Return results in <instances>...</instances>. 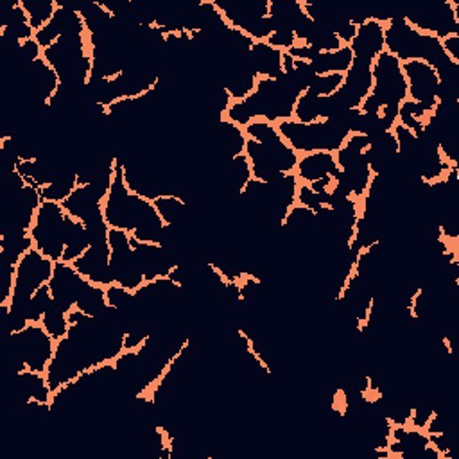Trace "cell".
Returning <instances> with one entry per match:
<instances>
[{"mask_svg":"<svg viewBox=\"0 0 459 459\" xmlns=\"http://www.w3.org/2000/svg\"><path fill=\"white\" fill-rule=\"evenodd\" d=\"M373 87L370 97L380 108L382 119L393 129L399 121V108L408 99V83L402 63L390 52H382L371 65Z\"/></svg>","mask_w":459,"mask_h":459,"instance_id":"1","label":"cell"},{"mask_svg":"<svg viewBox=\"0 0 459 459\" xmlns=\"http://www.w3.org/2000/svg\"><path fill=\"white\" fill-rule=\"evenodd\" d=\"M280 136L289 144L298 155H309L316 151L336 152L343 147L350 131L336 119L316 121L311 124H303L294 119L280 121L276 124Z\"/></svg>","mask_w":459,"mask_h":459,"instance_id":"2","label":"cell"},{"mask_svg":"<svg viewBox=\"0 0 459 459\" xmlns=\"http://www.w3.org/2000/svg\"><path fill=\"white\" fill-rule=\"evenodd\" d=\"M56 341L42 323H29L24 331L10 334V359L15 375L26 370L45 373L54 355Z\"/></svg>","mask_w":459,"mask_h":459,"instance_id":"3","label":"cell"},{"mask_svg":"<svg viewBox=\"0 0 459 459\" xmlns=\"http://www.w3.org/2000/svg\"><path fill=\"white\" fill-rule=\"evenodd\" d=\"M298 94L292 92L282 78L259 80L255 90L243 99L252 121H268L278 124L280 121L292 119Z\"/></svg>","mask_w":459,"mask_h":459,"instance_id":"4","label":"cell"},{"mask_svg":"<svg viewBox=\"0 0 459 459\" xmlns=\"http://www.w3.org/2000/svg\"><path fill=\"white\" fill-rule=\"evenodd\" d=\"M65 222L66 212L61 203L42 201L36 221L31 228L35 248L54 262H59L65 250Z\"/></svg>","mask_w":459,"mask_h":459,"instance_id":"5","label":"cell"},{"mask_svg":"<svg viewBox=\"0 0 459 459\" xmlns=\"http://www.w3.org/2000/svg\"><path fill=\"white\" fill-rule=\"evenodd\" d=\"M151 201L133 194L122 176V169L117 164V173H115V180L112 183V189L103 203V214L105 219L108 222L110 228H119V230H126V232H133V228L136 224V221L140 219L142 212L145 210V206Z\"/></svg>","mask_w":459,"mask_h":459,"instance_id":"6","label":"cell"},{"mask_svg":"<svg viewBox=\"0 0 459 459\" xmlns=\"http://www.w3.org/2000/svg\"><path fill=\"white\" fill-rule=\"evenodd\" d=\"M110 266L115 284L128 291L140 289L145 280L138 268L133 246H131V234L126 230L112 228L110 230Z\"/></svg>","mask_w":459,"mask_h":459,"instance_id":"7","label":"cell"},{"mask_svg":"<svg viewBox=\"0 0 459 459\" xmlns=\"http://www.w3.org/2000/svg\"><path fill=\"white\" fill-rule=\"evenodd\" d=\"M404 19L418 33L431 35L440 40L450 35H459V6L452 0L422 8L413 15H404Z\"/></svg>","mask_w":459,"mask_h":459,"instance_id":"8","label":"cell"},{"mask_svg":"<svg viewBox=\"0 0 459 459\" xmlns=\"http://www.w3.org/2000/svg\"><path fill=\"white\" fill-rule=\"evenodd\" d=\"M402 70L408 83V99L420 105L429 115L438 106V72L429 63L420 59L402 63Z\"/></svg>","mask_w":459,"mask_h":459,"instance_id":"9","label":"cell"},{"mask_svg":"<svg viewBox=\"0 0 459 459\" xmlns=\"http://www.w3.org/2000/svg\"><path fill=\"white\" fill-rule=\"evenodd\" d=\"M89 280L78 273L72 264L66 262H56L52 278L49 282L52 300L63 307L66 313H70L75 307V301H78L82 291Z\"/></svg>","mask_w":459,"mask_h":459,"instance_id":"10","label":"cell"},{"mask_svg":"<svg viewBox=\"0 0 459 459\" xmlns=\"http://www.w3.org/2000/svg\"><path fill=\"white\" fill-rule=\"evenodd\" d=\"M131 246L138 262V268L144 275L145 282H152L159 278H167L176 262L171 259V255L157 243H142L131 237Z\"/></svg>","mask_w":459,"mask_h":459,"instance_id":"11","label":"cell"},{"mask_svg":"<svg viewBox=\"0 0 459 459\" xmlns=\"http://www.w3.org/2000/svg\"><path fill=\"white\" fill-rule=\"evenodd\" d=\"M371 87H373L371 65H364L354 59L352 66L345 74L343 87L336 92V96L346 110L361 108L362 101L371 94Z\"/></svg>","mask_w":459,"mask_h":459,"instance_id":"12","label":"cell"},{"mask_svg":"<svg viewBox=\"0 0 459 459\" xmlns=\"http://www.w3.org/2000/svg\"><path fill=\"white\" fill-rule=\"evenodd\" d=\"M385 24L368 19L357 27V35L348 45L352 49L354 59L364 65H373V61L385 52Z\"/></svg>","mask_w":459,"mask_h":459,"instance_id":"13","label":"cell"},{"mask_svg":"<svg viewBox=\"0 0 459 459\" xmlns=\"http://www.w3.org/2000/svg\"><path fill=\"white\" fill-rule=\"evenodd\" d=\"M72 266L96 285L108 287L115 284L110 266V246H90L80 259L72 262Z\"/></svg>","mask_w":459,"mask_h":459,"instance_id":"14","label":"cell"},{"mask_svg":"<svg viewBox=\"0 0 459 459\" xmlns=\"http://www.w3.org/2000/svg\"><path fill=\"white\" fill-rule=\"evenodd\" d=\"M339 167L336 162V155L329 151H316L309 155H301L296 166V178L300 183L311 185L323 178H334Z\"/></svg>","mask_w":459,"mask_h":459,"instance_id":"15","label":"cell"},{"mask_svg":"<svg viewBox=\"0 0 459 459\" xmlns=\"http://www.w3.org/2000/svg\"><path fill=\"white\" fill-rule=\"evenodd\" d=\"M248 61L259 80H276L284 74V51L268 42H253Z\"/></svg>","mask_w":459,"mask_h":459,"instance_id":"16","label":"cell"},{"mask_svg":"<svg viewBox=\"0 0 459 459\" xmlns=\"http://www.w3.org/2000/svg\"><path fill=\"white\" fill-rule=\"evenodd\" d=\"M17 380V395L22 402H40V404H51L52 401V390L47 382L45 373L26 370L22 373L15 375Z\"/></svg>","mask_w":459,"mask_h":459,"instance_id":"17","label":"cell"},{"mask_svg":"<svg viewBox=\"0 0 459 459\" xmlns=\"http://www.w3.org/2000/svg\"><path fill=\"white\" fill-rule=\"evenodd\" d=\"M305 19L307 15H305L301 0H269V20L273 24V31H296Z\"/></svg>","mask_w":459,"mask_h":459,"instance_id":"18","label":"cell"},{"mask_svg":"<svg viewBox=\"0 0 459 459\" xmlns=\"http://www.w3.org/2000/svg\"><path fill=\"white\" fill-rule=\"evenodd\" d=\"M89 248H90V241H89V232H87L85 222L66 215L65 250H63V257L59 262L72 264L75 259H80Z\"/></svg>","mask_w":459,"mask_h":459,"instance_id":"19","label":"cell"},{"mask_svg":"<svg viewBox=\"0 0 459 459\" xmlns=\"http://www.w3.org/2000/svg\"><path fill=\"white\" fill-rule=\"evenodd\" d=\"M354 63V54L348 45L332 51V52H320L313 61V68L318 75L325 74H346Z\"/></svg>","mask_w":459,"mask_h":459,"instance_id":"20","label":"cell"},{"mask_svg":"<svg viewBox=\"0 0 459 459\" xmlns=\"http://www.w3.org/2000/svg\"><path fill=\"white\" fill-rule=\"evenodd\" d=\"M75 10L80 12L85 29H87V36H97L103 35L110 26H112V13L105 8L103 3H83L75 6Z\"/></svg>","mask_w":459,"mask_h":459,"instance_id":"21","label":"cell"},{"mask_svg":"<svg viewBox=\"0 0 459 459\" xmlns=\"http://www.w3.org/2000/svg\"><path fill=\"white\" fill-rule=\"evenodd\" d=\"M166 224H180L191 221V206L176 194H166L152 201Z\"/></svg>","mask_w":459,"mask_h":459,"instance_id":"22","label":"cell"},{"mask_svg":"<svg viewBox=\"0 0 459 459\" xmlns=\"http://www.w3.org/2000/svg\"><path fill=\"white\" fill-rule=\"evenodd\" d=\"M74 309H78V311H82V313H85L87 316H92V318L101 316L108 309L106 287L89 282L85 285V289L82 291L78 301H75Z\"/></svg>","mask_w":459,"mask_h":459,"instance_id":"23","label":"cell"},{"mask_svg":"<svg viewBox=\"0 0 459 459\" xmlns=\"http://www.w3.org/2000/svg\"><path fill=\"white\" fill-rule=\"evenodd\" d=\"M75 187H78V173L74 167H68L52 183L40 189V192L43 201L63 203L75 191Z\"/></svg>","mask_w":459,"mask_h":459,"instance_id":"24","label":"cell"},{"mask_svg":"<svg viewBox=\"0 0 459 459\" xmlns=\"http://www.w3.org/2000/svg\"><path fill=\"white\" fill-rule=\"evenodd\" d=\"M292 119L303 124H311L323 119V97H318L311 92H305L298 97L294 105Z\"/></svg>","mask_w":459,"mask_h":459,"instance_id":"25","label":"cell"},{"mask_svg":"<svg viewBox=\"0 0 459 459\" xmlns=\"http://www.w3.org/2000/svg\"><path fill=\"white\" fill-rule=\"evenodd\" d=\"M20 4L26 10L35 31L47 26L58 10V3L54 0H20Z\"/></svg>","mask_w":459,"mask_h":459,"instance_id":"26","label":"cell"},{"mask_svg":"<svg viewBox=\"0 0 459 459\" xmlns=\"http://www.w3.org/2000/svg\"><path fill=\"white\" fill-rule=\"evenodd\" d=\"M42 325L54 341H59L68 334V329H70L68 313L63 307H59V305L52 300L49 311L45 313V316L42 320Z\"/></svg>","mask_w":459,"mask_h":459,"instance_id":"27","label":"cell"},{"mask_svg":"<svg viewBox=\"0 0 459 459\" xmlns=\"http://www.w3.org/2000/svg\"><path fill=\"white\" fill-rule=\"evenodd\" d=\"M425 119H427L425 110L411 99H406L399 108V121L397 122L402 124L404 128L411 129L415 135L424 129Z\"/></svg>","mask_w":459,"mask_h":459,"instance_id":"28","label":"cell"},{"mask_svg":"<svg viewBox=\"0 0 459 459\" xmlns=\"http://www.w3.org/2000/svg\"><path fill=\"white\" fill-rule=\"evenodd\" d=\"M51 303H52V292H51V287L47 284V285H42L27 303V320H29V323H42L45 313L51 307Z\"/></svg>","mask_w":459,"mask_h":459,"instance_id":"29","label":"cell"},{"mask_svg":"<svg viewBox=\"0 0 459 459\" xmlns=\"http://www.w3.org/2000/svg\"><path fill=\"white\" fill-rule=\"evenodd\" d=\"M106 301L108 307L117 311H131L135 307V292L121 287L119 284H112L106 287Z\"/></svg>","mask_w":459,"mask_h":459,"instance_id":"30","label":"cell"},{"mask_svg":"<svg viewBox=\"0 0 459 459\" xmlns=\"http://www.w3.org/2000/svg\"><path fill=\"white\" fill-rule=\"evenodd\" d=\"M345 82V74H325V75H318L315 80L313 87L307 90L318 97H329L334 96Z\"/></svg>","mask_w":459,"mask_h":459,"instance_id":"31","label":"cell"},{"mask_svg":"<svg viewBox=\"0 0 459 459\" xmlns=\"http://www.w3.org/2000/svg\"><path fill=\"white\" fill-rule=\"evenodd\" d=\"M296 203L309 210H315V212H318L323 206H329V199L325 196L315 192L309 185H305V183H300V187H298Z\"/></svg>","mask_w":459,"mask_h":459,"instance_id":"32","label":"cell"},{"mask_svg":"<svg viewBox=\"0 0 459 459\" xmlns=\"http://www.w3.org/2000/svg\"><path fill=\"white\" fill-rule=\"evenodd\" d=\"M269 45H273L275 49H280V51H289L291 47H294L298 43L296 40V35L294 31H287V29H276L273 31V35L266 40Z\"/></svg>","mask_w":459,"mask_h":459,"instance_id":"33","label":"cell"},{"mask_svg":"<svg viewBox=\"0 0 459 459\" xmlns=\"http://www.w3.org/2000/svg\"><path fill=\"white\" fill-rule=\"evenodd\" d=\"M443 43V49H445V54L459 65V35H450L447 38L441 40Z\"/></svg>","mask_w":459,"mask_h":459,"instance_id":"34","label":"cell"}]
</instances>
